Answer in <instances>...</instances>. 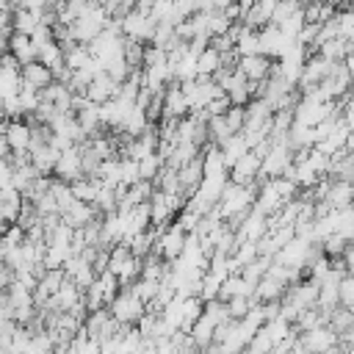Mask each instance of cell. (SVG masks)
I'll list each match as a JSON object with an SVG mask.
<instances>
[{"label": "cell", "instance_id": "cell-1", "mask_svg": "<svg viewBox=\"0 0 354 354\" xmlns=\"http://www.w3.org/2000/svg\"><path fill=\"white\" fill-rule=\"evenodd\" d=\"M290 163H293V149L288 147V141H285V138L271 141L268 152L263 155L257 183H260V180H268V177H279V174H285V169H288Z\"/></svg>", "mask_w": 354, "mask_h": 354}, {"label": "cell", "instance_id": "cell-2", "mask_svg": "<svg viewBox=\"0 0 354 354\" xmlns=\"http://www.w3.org/2000/svg\"><path fill=\"white\" fill-rule=\"evenodd\" d=\"M108 307H111V315L119 318L122 324H136V321L144 315V310H147V304H144L127 285L119 288V293L113 296V301H111Z\"/></svg>", "mask_w": 354, "mask_h": 354}, {"label": "cell", "instance_id": "cell-3", "mask_svg": "<svg viewBox=\"0 0 354 354\" xmlns=\"http://www.w3.org/2000/svg\"><path fill=\"white\" fill-rule=\"evenodd\" d=\"M185 238H188V232H185L177 221H171V224H166V227L160 230V235H158L152 252L160 254L163 260H177L180 252H183V246H185Z\"/></svg>", "mask_w": 354, "mask_h": 354}, {"label": "cell", "instance_id": "cell-4", "mask_svg": "<svg viewBox=\"0 0 354 354\" xmlns=\"http://www.w3.org/2000/svg\"><path fill=\"white\" fill-rule=\"evenodd\" d=\"M332 66H335V61L324 58L321 53H310V55H307V61H304V66H301L299 91H310V88H315V86H318V83L332 72Z\"/></svg>", "mask_w": 354, "mask_h": 354}, {"label": "cell", "instance_id": "cell-5", "mask_svg": "<svg viewBox=\"0 0 354 354\" xmlns=\"http://www.w3.org/2000/svg\"><path fill=\"white\" fill-rule=\"evenodd\" d=\"M299 340H301L304 351H332L335 346H343L340 343V335L332 326H326V324L313 326L307 332H299Z\"/></svg>", "mask_w": 354, "mask_h": 354}, {"label": "cell", "instance_id": "cell-6", "mask_svg": "<svg viewBox=\"0 0 354 354\" xmlns=\"http://www.w3.org/2000/svg\"><path fill=\"white\" fill-rule=\"evenodd\" d=\"M122 22V33L127 39H138V41H152V33H155V19L149 14H141V11H127L124 17H119Z\"/></svg>", "mask_w": 354, "mask_h": 354}, {"label": "cell", "instance_id": "cell-7", "mask_svg": "<svg viewBox=\"0 0 354 354\" xmlns=\"http://www.w3.org/2000/svg\"><path fill=\"white\" fill-rule=\"evenodd\" d=\"M260 163H263V155H257L254 149H246V152L230 166V180H232V183H241V185L257 183V177H260Z\"/></svg>", "mask_w": 354, "mask_h": 354}, {"label": "cell", "instance_id": "cell-8", "mask_svg": "<svg viewBox=\"0 0 354 354\" xmlns=\"http://www.w3.org/2000/svg\"><path fill=\"white\" fill-rule=\"evenodd\" d=\"M53 174L61 177V180H66V183L83 177V155H80V144H72L69 149H61Z\"/></svg>", "mask_w": 354, "mask_h": 354}, {"label": "cell", "instance_id": "cell-9", "mask_svg": "<svg viewBox=\"0 0 354 354\" xmlns=\"http://www.w3.org/2000/svg\"><path fill=\"white\" fill-rule=\"evenodd\" d=\"M119 80L116 77H111L105 69H100L94 77H91V83H88V88L83 91L91 102H97V105H102V102H108V100H113L116 94H119Z\"/></svg>", "mask_w": 354, "mask_h": 354}, {"label": "cell", "instance_id": "cell-10", "mask_svg": "<svg viewBox=\"0 0 354 354\" xmlns=\"http://www.w3.org/2000/svg\"><path fill=\"white\" fill-rule=\"evenodd\" d=\"M271 64L274 58H268L266 53H249L238 58V69L243 72L246 80H266L271 75Z\"/></svg>", "mask_w": 354, "mask_h": 354}, {"label": "cell", "instance_id": "cell-11", "mask_svg": "<svg viewBox=\"0 0 354 354\" xmlns=\"http://www.w3.org/2000/svg\"><path fill=\"white\" fill-rule=\"evenodd\" d=\"M260 33V53H266L268 58H279L282 53H285V47L290 44V39L279 30V25H274V22H268L266 28H260L257 30Z\"/></svg>", "mask_w": 354, "mask_h": 354}, {"label": "cell", "instance_id": "cell-12", "mask_svg": "<svg viewBox=\"0 0 354 354\" xmlns=\"http://www.w3.org/2000/svg\"><path fill=\"white\" fill-rule=\"evenodd\" d=\"M100 216H102V213L97 210V205H94V202H83V199H75V202L61 213V218H64L69 227H75V230L91 224V221L100 218Z\"/></svg>", "mask_w": 354, "mask_h": 354}, {"label": "cell", "instance_id": "cell-13", "mask_svg": "<svg viewBox=\"0 0 354 354\" xmlns=\"http://www.w3.org/2000/svg\"><path fill=\"white\" fill-rule=\"evenodd\" d=\"M22 86H30V88H47L53 80H55V75H53V69L47 66V64H41L39 58L36 61H28V64H22Z\"/></svg>", "mask_w": 354, "mask_h": 354}, {"label": "cell", "instance_id": "cell-14", "mask_svg": "<svg viewBox=\"0 0 354 354\" xmlns=\"http://www.w3.org/2000/svg\"><path fill=\"white\" fill-rule=\"evenodd\" d=\"M329 202V207L340 210V207H348L354 205V180H346V177H332L329 180V191L324 196Z\"/></svg>", "mask_w": 354, "mask_h": 354}, {"label": "cell", "instance_id": "cell-15", "mask_svg": "<svg viewBox=\"0 0 354 354\" xmlns=\"http://www.w3.org/2000/svg\"><path fill=\"white\" fill-rule=\"evenodd\" d=\"M30 138H33V130L25 119H8V124H6L8 149H30Z\"/></svg>", "mask_w": 354, "mask_h": 354}, {"label": "cell", "instance_id": "cell-16", "mask_svg": "<svg viewBox=\"0 0 354 354\" xmlns=\"http://www.w3.org/2000/svg\"><path fill=\"white\" fill-rule=\"evenodd\" d=\"M58 155H61V149L53 147L50 141H47V144H39V147H30V163L36 166L39 174H53Z\"/></svg>", "mask_w": 354, "mask_h": 354}, {"label": "cell", "instance_id": "cell-17", "mask_svg": "<svg viewBox=\"0 0 354 354\" xmlns=\"http://www.w3.org/2000/svg\"><path fill=\"white\" fill-rule=\"evenodd\" d=\"M177 174H180L183 194H185V196H191V194L199 188L202 177H205V169H202V155H199V158H194V160H188V163H183V166L177 169Z\"/></svg>", "mask_w": 354, "mask_h": 354}, {"label": "cell", "instance_id": "cell-18", "mask_svg": "<svg viewBox=\"0 0 354 354\" xmlns=\"http://www.w3.org/2000/svg\"><path fill=\"white\" fill-rule=\"evenodd\" d=\"M285 282H279L277 277H271V274H263V279L254 285V293H252V301L254 304H263V301H274V299H282V293H285Z\"/></svg>", "mask_w": 354, "mask_h": 354}, {"label": "cell", "instance_id": "cell-19", "mask_svg": "<svg viewBox=\"0 0 354 354\" xmlns=\"http://www.w3.org/2000/svg\"><path fill=\"white\" fill-rule=\"evenodd\" d=\"M8 53H14V58L19 61V64H28V61H36V47H33V41H30V36L28 33H19V30H11V36H8Z\"/></svg>", "mask_w": 354, "mask_h": 354}, {"label": "cell", "instance_id": "cell-20", "mask_svg": "<svg viewBox=\"0 0 354 354\" xmlns=\"http://www.w3.org/2000/svg\"><path fill=\"white\" fill-rule=\"evenodd\" d=\"M216 326H218V324H216L207 313H202V315L194 321V326H191V337L196 340V346H199V348H205V351H207V346L213 343V332H216Z\"/></svg>", "mask_w": 354, "mask_h": 354}, {"label": "cell", "instance_id": "cell-21", "mask_svg": "<svg viewBox=\"0 0 354 354\" xmlns=\"http://www.w3.org/2000/svg\"><path fill=\"white\" fill-rule=\"evenodd\" d=\"M351 50H354V41H351V39H343V36H332V39H326V41L318 47V53H321L324 58H329V61H343Z\"/></svg>", "mask_w": 354, "mask_h": 354}, {"label": "cell", "instance_id": "cell-22", "mask_svg": "<svg viewBox=\"0 0 354 354\" xmlns=\"http://www.w3.org/2000/svg\"><path fill=\"white\" fill-rule=\"evenodd\" d=\"M41 22V14H36V11H30V8H25V6H19V8H14V14H11V28L14 30H19V33H33L36 30V25Z\"/></svg>", "mask_w": 354, "mask_h": 354}, {"label": "cell", "instance_id": "cell-23", "mask_svg": "<svg viewBox=\"0 0 354 354\" xmlns=\"http://www.w3.org/2000/svg\"><path fill=\"white\" fill-rule=\"evenodd\" d=\"M230 136H235V130L227 124V119H224V113H218V116H210L207 119V138H210V144H224Z\"/></svg>", "mask_w": 354, "mask_h": 354}, {"label": "cell", "instance_id": "cell-24", "mask_svg": "<svg viewBox=\"0 0 354 354\" xmlns=\"http://www.w3.org/2000/svg\"><path fill=\"white\" fill-rule=\"evenodd\" d=\"M64 55H66V66L69 69H83V66H88L94 61V55L88 53V44H83V41H75L69 50H64Z\"/></svg>", "mask_w": 354, "mask_h": 354}, {"label": "cell", "instance_id": "cell-25", "mask_svg": "<svg viewBox=\"0 0 354 354\" xmlns=\"http://www.w3.org/2000/svg\"><path fill=\"white\" fill-rule=\"evenodd\" d=\"M221 66V53L213 47V44H207L199 55H196V72L199 75H210L213 77V72Z\"/></svg>", "mask_w": 354, "mask_h": 354}, {"label": "cell", "instance_id": "cell-26", "mask_svg": "<svg viewBox=\"0 0 354 354\" xmlns=\"http://www.w3.org/2000/svg\"><path fill=\"white\" fill-rule=\"evenodd\" d=\"M249 149V144H246V136L243 133H235V136H230L224 144H221V152H224V160H227V169L243 155Z\"/></svg>", "mask_w": 354, "mask_h": 354}, {"label": "cell", "instance_id": "cell-27", "mask_svg": "<svg viewBox=\"0 0 354 354\" xmlns=\"http://www.w3.org/2000/svg\"><path fill=\"white\" fill-rule=\"evenodd\" d=\"M348 243H351V241H348L343 232H329V235L321 241V249H324V254H326V257L337 260V257H343V254H346Z\"/></svg>", "mask_w": 354, "mask_h": 354}, {"label": "cell", "instance_id": "cell-28", "mask_svg": "<svg viewBox=\"0 0 354 354\" xmlns=\"http://www.w3.org/2000/svg\"><path fill=\"white\" fill-rule=\"evenodd\" d=\"M144 55H147V41H138V39H127L124 36V61L136 69V66H144Z\"/></svg>", "mask_w": 354, "mask_h": 354}, {"label": "cell", "instance_id": "cell-29", "mask_svg": "<svg viewBox=\"0 0 354 354\" xmlns=\"http://www.w3.org/2000/svg\"><path fill=\"white\" fill-rule=\"evenodd\" d=\"M221 282H224V277L218 274V271H213V268H207L205 274H202V299L207 301V299H218V293H221Z\"/></svg>", "mask_w": 354, "mask_h": 354}, {"label": "cell", "instance_id": "cell-30", "mask_svg": "<svg viewBox=\"0 0 354 354\" xmlns=\"http://www.w3.org/2000/svg\"><path fill=\"white\" fill-rule=\"evenodd\" d=\"M158 285H160L158 279L138 277V279H136L133 285H127V288H130V290H133V293H136V296H138L144 304H152V301H155V293H158Z\"/></svg>", "mask_w": 354, "mask_h": 354}, {"label": "cell", "instance_id": "cell-31", "mask_svg": "<svg viewBox=\"0 0 354 354\" xmlns=\"http://www.w3.org/2000/svg\"><path fill=\"white\" fill-rule=\"evenodd\" d=\"M171 75L183 83V80H196V58L194 55H183L177 64H171Z\"/></svg>", "mask_w": 354, "mask_h": 354}, {"label": "cell", "instance_id": "cell-32", "mask_svg": "<svg viewBox=\"0 0 354 354\" xmlns=\"http://www.w3.org/2000/svg\"><path fill=\"white\" fill-rule=\"evenodd\" d=\"M163 163H166V160H163L158 152H149V155H144V158L138 160V171H141L144 180H155L158 171L163 169Z\"/></svg>", "mask_w": 354, "mask_h": 354}, {"label": "cell", "instance_id": "cell-33", "mask_svg": "<svg viewBox=\"0 0 354 354\" xmlns=\"http://www.w3.org/2000/svg\"><path fill=\"white\" fill-rule=\"evenodd\" d=\"M227 301V313H230V318H243L249 310H252V296H230V299H224Z\"/></svg>", "mask_w": 354, "mask_h": 354}, {"label": "cell", "instance_id": "cell-34", "mask_svg": "<svg viewBox=\"0 0 354 354\" xmlns=\"http://www.w3.org/2000/svg\"><path fill=\"white\" fill-rule=\"evenodd\" d=\"M274 348V340H271V335L266 332V326H260L254 335H252V340L246 343V351H254V354H263V351H271Z\"/></svg>", "mask_w": 354, "mask_h": 354}, {"label": "cell", "instance_id": "cell-35", "mask_svg": "<svg viewBox=\"0 0 354 354\" xmlns=\"http://www.w3.org/2000/svg\"><path fill=\"white\" fill-rule=\"evenodd\" d=\"M224 119H227V124H230L235 133H241L243 124H246V105H230V108L224 111Z\"/></svg>", "mask_w": 354, "mask_h": 354}, {"label": "cell", "instance_id": "cell-36", "mask_svg": "<svg viewBox=\"0 0 354 354\" xmlns=\"http://www.w3.org/2000/svg\"><path fill=\"white\" fill-rule=\"evenodd\" d=\"M72 279H75V282H77V285L86 290V288H88V285L97 279V271H94V266H91V263H86V260L80 257V266H77V271L72 274Z\"/></svg>", "mask_w": 354, "mask_h": 354}, {"label": "cell", "instance_id": "cell-37", "mask_svg": "<svg viewBox=\"0 0 354 354\" xmlns=\"http://www.w3.org/2000/svg\"><path fill=\"white\" fill-rule=\"evenodd\" d=\"M340 304H346V307L354 304V271H346L340 277Z\"/></svg>", "mask_w": 354, "mask_h": 354}, {"label": "cell", "instance_id": "cell-38", "mask_svg": "<svg viewBox=\"0 0 354 354\" xmlns=\"http://www.w3.org/2000/svg\"><path fill=\"white\" fill-rule=\"evenodd\" d=\"M3 108H6V116H8V119H25V108H22L19 94L6 97V100H3Z\"/></svg>", "mask_w": 354, "mask_h": 354}, {"label": "cell", "instance_id": "cell-39", "mask_svg": "<svg viewBox=\"0 0 354 354\" xmlns=\"http://www.w3.org/2000/svg\"><path fill=\"white\" fill-rule=\"evenodd\" d=\"M230 105H232V102H230V97H227V94H218V97H213L202 111H205L207 116H218V113H224Z\"/></svg>", "mask_w": 354, "mask_h": 354}, {"label": "cell", "instance_id": "cell-40", "mask_svg": "<svg viewBox=\"0 0 354 354\" xmlns=\"http://www.w3.org/2000/svg\"><path fill=\"white\" fill-rule=\"evenodd\" d=\"M329 3H335V6H340V8H348L354 0H329Z\"/></svg>", "mask_w": 354, "mask_h": 354}, {"label": "cell", "instance_id": "cell-41", "mask_svg": "<svg viewBox=\"0 0 354 354\" xmlns=\"http://www.w3.org/2000/svg\"><path fill=\"white\" fill-rule=\"evenodd\" d=\"M227 3H232V0H213V6H216V8H224Z\"/></svg>", "mask_w": 354, "mask_h": 354}, {"label": "cell", "instance_id": "cell-42", "mask_svg": "<svg viewBox=\"0 0 354 354\" xmlns=\"http://www.w3.org/2000/svg\"><path fill=\"white\" fill-rule=\"evenodd\" d=\"M8 116H6V108H3V100H0V122H6Z\"/></svg>", "mask_w": 354, "mask_h": 354}, {"label": "cell", "instance_id": "cell-43", "mask_svg": "<svg viewBox=\"0 0 354 354\" xmlns=\"http://www.w3.org/2000/svg\"><path fill=\"white\" fill-rule=\"evenodd\" d=\"M6 3H8L11 8H19V6H22V0H6Z\"/></svg>", "mask_w": 354, "mask_h": 354}, {"label": "cell", "instance_id": "cell-44", "mask_svg": "<svg viewBox=\"0 0 354 354\" xmlns=\"http://www.w3.org/2000/svg\"><path fill=\"white\" fill-rule=\"evenodd\" d=\"M64 3H69V6H83V3H88V0H64Z\"/></svg>", "mask_w": 354, "mask_h": 354}]
</instances>
